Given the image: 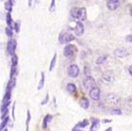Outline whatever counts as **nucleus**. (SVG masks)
Segmentation results:
<instances>
[{
	"label": "nucleus",
	"mask_w": 132,
	"mask_h": 131,
	"mask_svg": "<svg viewBox=\"0 0 132 131\" xmlns=\"http://www.w3.org/2000/svg\"><path fill=\"white\" fill-rule=\"evenodd\" d=\"M2 112V115H1V119H5L6 117H7V114H9V109H6V110H4Z\"/></svg>",
	"instance_id": "30"
},
{
	"label": "nucleus",
	"mask_w": 132,
	"mask_h": 131,
	"mask_svg": "<svg viewBox=\"0 0 132 131\" xmlns=\"http://www.w3.org/2000/svg\"><path fill=\"white\" fill-rule=\"evenodd\" d=\"M107 104L110 106H116L120 102V98L113 93H109L105 99Z\"/></svg>",
	"instance_id": "2"
},
{
	"label": "nucleus",
	"mask_w": 132,
	"mask_h": 131,
	"mask_svg": "<svg viewBox=\"0 0 132 131\" xmlns=\"http://www.w3.org/2000/svg\"><path fill=\"white\" fill-rule=\"evenodd\" d=\"M5 33L9 37H12V36H13V29L7 26V27L5 28Z\"/></svg>",
	"instance_id": "22"
},
{
	"label": "nucleus",
	"mask_w": 132,
	"mask_h": 131,
	"mask_svg": "<svg viewBox=\"0 0 132 131\" xmlns=\"http://www.w3.org/2000/svg\"><path fill=\"white\" fill-rule=\"evenodd\" d=\"M9 121H10V117H9V116L6 117L5 119L2 120L1 124H0V131L5 130V129H6V126H7V125L9 124Z\"/></svg>",
	"instance_id": "16"
},
{
	"label": "nucleus",
	"mask_w": 132,
	"mask_h": 131,
	"mask_svg": "<svg viewBox=\"0 0 132 131\" xmlns=\"http://www.w3.org/2000/svg\"><path fill=\"white\" fill-rule=\"evenodd\" d=\"M90 131H94V130H90Z\"/></svg>",
	"instance_id": "43"
},
{
	"label": "nucleus",
	"mask_w": 132,
	"mask_h": 131,
	"mask_svg": "<svg viewBox=\"0 0 132 131\" xmlns=\"http://www.w3.org/2000/svg\"><path fill=\"white\" fill-rule=\"evenodd\" d=\"M128 73H129V75L132 76V65L130 66L129 68H128Z\"/></svg>",
	"instance_id": "37"
},
{
	"label": "nucleus",
	"mask_w": 132,
	"mask_h": 131,
	"mask_svg": "<svg viewBox=\"0 0 132 131\" xmlns=\"http://www.w3.org/2000/svg\"><path fill=\"white\" fill-rule=\"evenodd\" d=\"M12 4L9 1V0H7L5 2V10H7V11H9V13H10V12L12 11Z\"/></svg>",
	"instance_id": "21"
},
{
	"label": "nucleus",
	"mask_w": 132,
	"mask_h": 131,
	"mask_svg": "<svg viewBox=\"0 0 132 131\" xmlns=\"http://www.w3.org/2000/svg\"><path fill=\"white\" fill-rule=\"evenodd\" d=\"M79 104H80V106L83 109H87L89 107V101L87 98L83 97V98H80V100H79Z\"/></svg>",
	"instance_id": "14"
},
{
	"label": "nucleus",
	"mask_w": 132,
	"mask_h": 131,
	"mask_svg": "<svg viewBox=\"0 0 132 131\" xmlns=\"http://www.w3.org/2000/svg\"><path fill=\"white\" fill-rule=\"evenodd\" d=\"M106 59H107V55H104V56H100L99 58L97 59L96 63L98 64V65H101V64L104 63V61H106Z\"/></svg>",
	"instance_id": "20"
},
{
	"label": "nucleus",
	"mask_w": 132,
	"mask_h": 131,
	"mask_svg": "<svg viewBox=\"0 0 132 131\" xmlns=\"http://www.w3.org/2000/svg\"><path fill=\"white\" fill-rule=\"evenodd\" d=\"M84 73H85L86 76H89V75H90V69H89V67L85 66V71H84Z\"/></svg>",
	"instance_id": "33"
},
{
	"label": "nucleus",
	"mask_w": 132,
	"mask_h": 131,
	"mask_svg": "<svg viewBox=\"0 0 132 131\" xmlns=\"http://www.w3.org/2000/svg\"><path fill=\"white\" fill-rule=\"evenodd\" d=\"M3 131H7V128H6V129H5V130H3Z\"/></svg>",
	"instance_id": "42"
},
{
	"label": "nucleus",
	"mask_w": 132,
	"mask_h": 131,
	"mask_svg": "<svg viewBox=\"0 0 132 131\" xmlns=\"http://www.w3.org/2000/svg\"><path fill=\"white\" fill-rule=\"evenodd\" d=\"M16 47H17L16 40H14V39L9 40V42H7V53L10 54V55H11V56L15 55Z\"/></svg>",
	"instance_id": "6"
},
{
	"label": "nucleus",
	"mask_w": 132,
	"mask_h": 131,
	"mask_svg": "<svg viewBox=\"0 0 132 131\" xmlns=\"http://www.w3.org/2000/svg\"><path fill=\"white\" fill-rule=\"evenodd\" d=\"M48 99H50V97H48V94H47L46 95V98L44 99L42 101V102H41V105H46L47 102H48Z\"/></svg>",
	"instance_id": "32"
},
{
	"label": "nucleus",
	"mask_w": 132,
	"mask_h": 131,
	"mask_svg": "<svg viewBox=\"0 0 132 131\" xmlns=\"http://www.w3.org/2000/svg\"><path fill=\"white\" fill-rule=\"evenodd\" d=\"M31 121V112L30 111H27V118H26V131H29V124Z\"/></svg>",
	"instance_id": "23"
},
{
	"label": "nucleus",
	"mask_w": 132,
	"mask_h": 131,
	"mask_svg": "<svg viewBox=\"0 0 132 131\" xmlns=\"http://www.w3.org/2000/svg\"><path fill=\"white\" fill-rule=\"evenodd\" d=\"M119 5H120L119 0H108L106 4L108 10H117V7H119Z\"/></svg>",
	"instance_id": "11"
},
{
	"label": "nucleus",
	"mask_w": 132,
	"mask_h": 131,
	"mask_svg": "<svg viewBox=\"0 0 132 131\" xmlns=\"http://www.w3.org/2000/svg\"><path fill=\"white\" fill-rule=\"evenodd\" d=\"M94 127L95 128H96V127H99V120L98 119L93 120V123H92V126H91V127H90V130H93Z\"/></svg>",
	"instance_id": "29"
},
{
	"label": "nucleus",
	"mask_w": 132,
	"mask_h": 131,
	"mask_svg": "<svg viewBox=\"0 0 132 131\" xmlns=\"http://www.w3.org/2000/svg\"><path fill=\"white\" fill-rule=\"evenodd\" d=\"M20 26H21V21H15L14 24H13V28L15 29V32H16V33H19L20 32Z\"/></svg>",
	"instance_id": "27"
},
{
	"label": "nucleus",
	"mask_w": 132,
	"mask_h": 131,
	"mask_svg": "<svg viewBox=\"0 0 132 131\" xmlns=\"http://www.w3.org/2000/svg\"><path fill=\"white\" fill-rule=\"evenodd\" d=\"M89 97L93 100V101H99L100 97H101V90L99 87H93L92 89L89 90Z\"/></svg>",
	"instance_id": "9"
},
{
	"label": "nucleus",
	"mask_w": 132,
	"mask_h": 131,
	"mask_svg": "<svg viewBox=\"0 0 132 131\" xmlns=\"http://www.w3.org/2000/svg\"><path fill=\"white\" fill-rule=\"evenodd\" d=\"M56 61H57V54L55 53L54 56H53V58H52L51 61H50V72H51L53 69H54L55 65H56Z\"/></svg>",
	"instance_id": "19"
},
{
	"label": "nucleus",
	"mask_w": 132,
	"mask_h": 131,
	"mask_svg": "<svg viewBox=\"0 0 132 131\" xmlns=\"http://www.w3.org/2000/svg\"><path fill=\"white\" fill-rule=\"evenodd\" d=\"M87 125H88V121H87V120H83L82 122H79L76 126H77L78 127H80V128H84V127H86Z\"/></svg>",
	"instance_id": "25"
},
{
	"label": "nucleus",
	"mask_w": 132,
	"mask_h": 131,
	"mask_svg": "<svg viewBox=\"0 0 132 131\" xmlns=\"http://www.w3.org/2000/svg\"><path fill=\"white\" fill-rule=\"evenodd\" d=\"M84 86L87 89L90 90L92 89L93 87H96V82H95V79L92 77L91 75L89 76H86L85 80H84Z\"/></svg>",
	"instance_id": "7"
},
{
	"label": "nucleus",
	"mask_w": 132,
	"mask_h": 131,
	"mask_svg": "<svg viewBox=\"0 0 132 131\" xmlns=\"http://www.w3.org/2000/svg\"><path fill=\"white\" fill-rule=\"evenodd\" d=\"M9 1H10V2L11 3L12 5H13V4H14V3H15V0H9Z\"/></svg>",
	"instance_id": "40"
},
{
	"label": "nucleus",
	"mask_w": 132,
	"mask_h": 131,
	"mask_svg": "<svg viewBox=\"0 0 132 131\" xmlns=\"http://www.w3.org/2000/svg\"><path fill=\"white\" fill-rule=\"evenodd\" d=\"M126 40H127V42H132V35H127V37H126Z\"/></svg>",
	"instance_id": "34"
},
{
	"label": "nucleus",
	"mask_w": 132,
	"mask_h": 131,
	"mask_svg": "<svg viewBox=\"0 0 132 131\" xmlns=\"http://www.w3.org/2000/svg\"><path fill=\"white\" fill-rule=\"evenodd\" d=\"M77 51V48L75 45L69 44L67 46H65L63 49V55L66 57V58H70V57H73Z\"/></svg>",
	"instance_id": "4"
},
{
	"label": "nucleus",
	"mask_w": 132,
	"mask_h": 131,
	"mask_svg": "<svg viewBox=\"0 0 132 131\" xmlns=\"http://www.w3.org/2000/svg\"><path fill=\"white\" fill-rule=\"evenodd\" d=\"M17 72V67L16 66H11V69H10V79L14 78V75Z\"/></svg>",
	"instance_id": "28"
},
{
	"label": "nucleus",
	"mask_w": 132,
	"mask_h": 131,
	"mask_svg": "<svg viewBox=\"0 0 132 131\" xmlns=\"http://www.w3.org/2000/svg\"><path fill=\"white\" fill-rule=\"evenodd\" d=\"M48 10H50V12H53L55 10V0H51V3H50V6Z\"/></svg>",
	"instance_id": "31"
},
{
	"label": "nucleus",
	"mask_w": 132,
	"mask_h": 131,
	"mask_svg": "<svg viewBox=\"0 0 132 131\" xmlns=\"http://www.w3.org/2000/svg\"><path fill=\"white\" fill-rule=\"evenodd\" d=\"M105 131H113V128H112V127H108Z\"/></svg>",
	"instance_id": "39"
},
{
	"label": "nucleus",
	"mask_w": 132,
	"mask_h": 131,
	"mask_svg": "<svg viewBox=\"0 0 132 131\" xmlns=\"http://www.w3.org/2000/svg\"><path fill=\"white\" fill-rule=\"evenodd\" d=\"M44 84H45V73L42 72V73H41L40 81H39V83H38V87H37L38 90H40V89L43 88V87H44Z\"/></svg>",
	"instance_id": "18"
},
{
	"label": "nucleus",
	"mask_w": 132,
	"mask_h": 131,
	"mask_svg": "<svg viewBox=\"0 0 132 131\" xmlns=\"http://www.w3.org/2000/svg\"><path fill=\"white\" fill-rule=\"evenodd\" d=\"M107 1H108V0H107Z\"/></svg>",
	"instance_id": "44"
},
{
	"label": "nucleus",
	"mask_w": 132,
	"mask_h": 131,
	"mask_svg": "<svg viewBox=\"0 0 132 131\" xmlns=\"http://www.w3.org/2000/svg\"><path fill=\"white\" fill-rule=\"evenodd\" d=\"M113 78H114V76H113V73L110 72V71H106V72H104L102 73V80L107 84H110V83L113 82Z\"/></svg>",
	"instance_id": "10"
},
{
	"label": "nucleus",
	"mask_w": 132,
	"mask_h": 131,
	"mask_svg": "<svg viewBox=\"0 0 132 131\" xmlns=\"http://www.w3.org/2000/svg\"><path fill=\"white\" fill-rule=\"evenodd\" d=\"M17 65H18V57L15 54L11 57V66H16L17 67Z\"/></svg>",
	"instance_id": "26"
},
{
	"label": "nucleus",
	"mask_w": 132,
	"mask_h": 131,
	"mask_svg": "<svg viewBox=\"0 0 132 131\" xmlns=\"http://www.w3.org/2000/svg\"><path fill=\"white\" fill-rule=\"evenodd\" d=\"M71 16L73 19L79 20V21L87 19V12L85 7H73L71 10Z\"/></svg>",
	"instance_id": "1"
},
{
	"label": "nucleus",
	"mask_w": 132,
	"mask_h": 131,
	"mask_svg": "<svg viewBox=\"0 0 132 131\" xmlns=\"http://www.w3.org/2000/svg\"><path fill=\"white\" fill-rule=\"evenodd\" d=\"M111 122V120H102V123H104V124H107V123H110Z\"/></svg>",
	"instance_id": "38"
},
{
	"label": "nucleus",
	"mask_w": 132,
	"mask_h": 131,
	"mask_svg": "<svg viewBox=\"0 0 132 131\" xmlns=\"http://www.w3.org/2000/svg\"><path fill=\"white\" fill-rule=\"evenodd\" d=\"M84 31H85V28H84L82 21H77L76 24V28H75V34L77 36H81L84 34Z\"/></svg>",
	"instance_id": "12"
},
{
	"label": "nucleus",
	"mask_w": 132,
	"mask_h": 131,
	"mask_svg": "<svg viewBox=\"0 0 132 131\" xmlns=\"http://www.w3.org/2000/svg\"><path fill=\"white\" fill-rule=\"evenodd\" d=\"M66 90L70 94H75L76 92V86L73 83H68L66 85Z\"/></svg>",
	"instance_id": "15"
},
{
	"label": "nucleus",
	"mask_w": 132,
	"mask_h": 131,
	"mask_svg": "<svg viewBox=\"0 0 132 131\" xmlns=\"http://www.w3.org/2000/svg\"><path fill=\"white\" fill-rule=\"evenodd\" d=\"M52 118H53V116H52L51 114H47L45 117H44V119H43V123H42V127H43V128H44V129L47 128V124L51 122Z\"/></svg>",
	"instance_id": "13"
},
{
	"label": "nucleus",
	"mask_w": 132,
	"mask_h": 131,
	"mask_svg": "<svg viewBox=\"0 0 132 131\" xmlns=\"http://www.w3.org/2000/svg\"><path fill=\"white\" fill-rule=\"evenodd\" d=\"M75 39V35L72 34L66 33V32H61L59 35V41L61 44H65L73 41Z\"/></svg>",
	"instance_id": "3"
},
{
	"label": "nucleus",
	"mask_w": 132,
	"mask_h": 131,
	"mask_svg": "<svg viewBox=\"0 0 132 131\" xmlns=\"http://www.w3.org/2000/svg\"><path fill=\"white\" fill-rule=\"evenodd\" d=\"M110 113H112L113 115H120L122 113V112H121V110L117 109V108H113V109L110 110Z\"/></svg>",
	"instance_id": "24"
},
{
	"label": "nucleus",
	"mask_w": 132,
	"mask_h": 131,
	"mask_svg": "<svg viewBox=\"0 0 132 131\" xmlns=\"http://www.w3.org/2000/svg\"><path fill=\"white\" fill-rule=\"evenodd\" d=\"M72 131H83V130H82V128H80V127H78L77 126H76L73 128V130H72Z\"/></svg>",
	"instance_id": "35"
},
{
	"label": "nucleus",
	"mask_w": 132,
	"mask_h": 131,
	"mask_svg": "<svg viewBox=\"0 0 132 131\" xmlns=\"http://www.w3.org/2000/svg\"><path fill=\"white\" fill-rule=\"evenodd\" d=\"M6 21H7V26L13 29V26H12V25L14 24V22L12 21V18H11V15H10V13H7V15H6Z\"/></svg>",
	"instance_id": "17"
},
{
	"label": "nucleus",
	"mask_w": 132,
	"mask_h": 131,
	"mask_svg": "<svg viewBox=\"0 0 132 131\" xmlns=\"http://www.w3.org/2000/svg\"><path fill=\"white\" fill-rule=\"evenodd\" d=\"M15 104L16 103H13V107H12V117H13V120L15 119V116H14V111H15Z\"/></svg>",
	"instance_id": "36"
},
{
	"label": "nucleus",
	"mask_w": 132,
	"mask_h": 131,
	"mask_svg": "<svg viewBox=\"0 0 132 131\" xmlns=\"http://www.w3.org/2000/svg\"><path fill=\"white\" fill-rule=\"evenodd\" d=\"M130 16L132 17V7H131V9H130Z\"/></svg>",
	"instance_id": "41"
},
{
	"label": "nucleus",
	"mask_w": 132,
	"mask_h": 131,
	"mask_svg": "<svg viewBox=\"0 0 132 131\" xmlns=\"http://www.w3.org/2000/svg\"><path fill=\"white\" fill-rule=\"evenodd\" d=\"M113 54L117 58H125V57H127L129 55V52L124 47H118L113 51Z\"/></svg>",
	"instance_id": "8"
},
{
	"label": "nucleus",
	"mask_w": 132,
	"mask_h": 131,
	"mask_svg": "<svg viewBox=\"0 0 132 131\" xmlns=\"http://www.w3.org/2000/svg\"><path fill=\"white\" fill-rule=\"evenodd\" d=\"M67 73L72 78L77 77L79 75V67L76 64H71L67 69Z\"/></svg>",
	"instance_id": "5"
}]
</instances>
